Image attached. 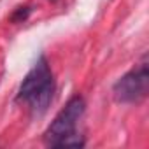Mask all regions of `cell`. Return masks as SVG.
<instances>
[{
	"instance_id": "6da1fadb",
	"label": "cell",
	"mask_w": 149,
	"mask_h": 149,
	"mask_svg": "<svg viewBox=\"0 0 149 149\" xmlns=\"http://www.w3.org/2000/svg\"><path fill=\"white\" fill-rule=\"evenodd\" d=\"M149 90V70H147V58L144 56L142 61L126 72L123 77L118 79L114 84V98L121 104H137L146 98Z\"/></svg>"
},
{
	"instance_id": "7a4b0ae2",
	"label": "cell",
	"mask_w": 149,
	"mask_h": 149,
	"mask_svg": "<svg viewBox=\"0 0 149 149\" xmlns=\"http://www.w3.org/2000/svg\"><path fill=\"white\" fill-rule=\"evenodd\" d=\"M86 109V104H84V98L76 95V97H72L67 105L58 112V116L53 119V123L49 125V128L46 130L44 133V139L47 140V144H54L58 139H61L63 135L70 133L76 130V125L79 121V118L83 116Z\"/></svg>"
},
{
	"instance_id": "3957f363",
	"label": "cell",
	"mask_w": 149,
	"mask_h": 149,
	"mask_svg": "<svg viewBox=\"0 0 149 149\" xmlns=\"http://www.w3.org/2000/svg\"><path fill=\"white\" fill-rule=\"evenodd\" d=\"M53 74H51V68L46 61L44 56L39 58V61L32 67V70L26 74V77L23 79L21 86H19V93H18V98L19 100H30L32 97H35L37 93H40L42 90L53 86Z\"/></svg>"
},
{
	"instance_id": "277c9868",
	"label": "cell",
	"mask_w": 149,
	"mask_h": 149,
	"mask_svg": "<svg viewBox=\"0 0 149 149\" xmlns=\"http://www.w3.org/2000/svg\"><path fill=\"white\" fill-rule=\"evenodd\" d=\"M84 144H86V142H84L83 135H79V133H76V132H70V133L63 135L61 139H58V140L53 144V147H83Z\"/></svg>"
},
{
	"instance_id": "5b68a950",
	"label": "cell",
	"mask_w": 149,
	"mask_h": 149,
	"mask_svg": "<svg viewBox=\"0 0 149 149\" xmlns=\"http://www.w3.org/2000/svg\"><path fill=\"white\" fill-rule=\"evenodd\" d=\"M26 14H28V7H21V9L13 16V19H14V21H18V19H25Z\"/></svg>"
}]
</instances>
